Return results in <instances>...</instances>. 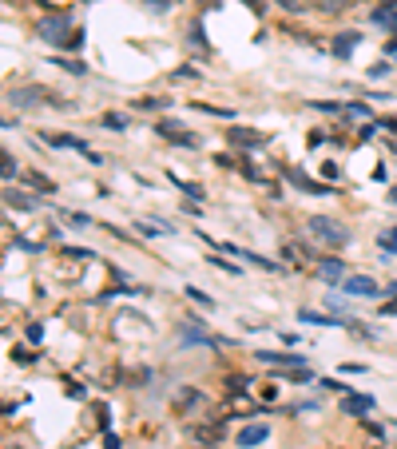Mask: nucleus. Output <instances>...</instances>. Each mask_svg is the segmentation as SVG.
Instances as JSON below:
<instances>
[{
  "instance_id": "obj_5",
  "label": "nucleus",
  "mask_w": 397,
  "mask_h": 449,
  "mask_svg": "<svg viewBox=\"0 0 397 449\" xmlns=\"http://www.w3.org/2000/svg\"><path fill=\"white\" fill-rule=\"evenodd\" d=\"M9 100L16 104V108H32V104L48 100V88H40V84H32V88H12Z\"/></svg>"
},
{
  "instance_id": "obj_18",
  "label": "nucleus",
  "mask_w": 397,
  "mask_h": 449,
  "mask_svg": "<svg viewBox=\"0 0 397 449\" xmlns=\"http://www.w3.org/2000/svg\"><path fill=\"white\" fill-rule=\"evenodd\" d=\"M64 255H68V259H91V250H76V247H68Z\"/></svg>"
},
{
  "instance_id": "obj_1",
  "label": "nucleus",
  "mask_w": 397,
  "mask_h": 449,
  "mask_svg": "<svg viewBox=\"0 0 397 449\" xmlns=\"http://www.w3.org/2000/svg\"><path fill=\"white\" fill-rule=\"evenodd\" d=\"M310 235L322 239V243H334V247H342V243L350 239V231L337 219H326V215H314V219H310Z\"/></svg>"
},
{
  "instance_id": "obj_3",
  "label": "nucleus",
  "mask_w": 397,
  "mask_h": 449,
  "mask_svg": "<svg viewBox=\"0 0 397 449\" xmlns=\"http://www.w3.org/2000/svg\"><path fill=\"white\" fill-rule=\"evenodd\" d=\"M258 358L267 366H294V370H306V358L302 354H290V350H262Z\"/></svg>"
},
{
  "instance_id": "obj_16",
  "label": "nucleus",
  "mask_w": 397,
  "mask_h": 449,
  "mask_svg": "<svg viewBox=\"0 0 397 449\" xmlns=\"http://www.w3.org/2000/svg\"><path fill=\"white\" fill-rule=\"evenodd\" d=\"M381 247H386V250H397V231H386V235H381Z\"/></svg>"
},
{
  "instance_id": "obj_21",
  "label": "nucleus",
  "mask_w": 397,
  "mask_h": 449,
  "mask_svg": "<svg viewBox=\"0 0 397 449\" xmlns=\"http://www.w3.org/2000/svg\"><path fill=\"white\" fill-rule=\"evenodd\" d=\"M28 338L40 342V338H44V326H36V322H32V326H28Z\"/></svg>"
},
{
  "instance_id": "obj_11",
  "label": "nucleus",
  "mask_w": 397,
  "mask_h": 449,
  "mask_svg": "<svg viewBox=\"0 0 397 449\" xmlns=\"http://www.w3.org/2000/svg\"><path fill=\"white\" fill-rule=\"evenodd\" d=\"M290 183H294V187H302V191H310V195H326V187H322V183H314V179H306L302 171H290Z\"/></svg>"
},
{
  "instance_id": "obj_8",
  "label": "nucleus",
  "mask_w": 397,
  "mask_h": 449,
  "mask_svg": "<svg viewBox=\"0 0 397 449\" xmlns=\"http://www.w3.org/2000/svg\"><path fill=\"white\" fill-rule=\"evenodd\" d=\"M374 409V398L369 394H346L342 398V414H369Z\"/></svg>"
},
{
  "instance_id": "obj_23",
  "label": "nucleus",
  "mask_w": 397,
  "mask_h": 449,
  "mask_svg": "<svg viewBox=\"0 0 397 449\" xmlns=\"http://www.w3.org/2000/svg\"><path fill=\"white\" fill-rule=\"evenodd\" d=\"M386 314H397V299H393V302H389V306H386Z\"/></svg>"
},
{
  "instance_id": "obj_7",
  "label": "nucleus",
  "mask_w": 397,
  "mask_h": 449,
  "mask_svg": "<svg viewBox=\"0 0 397 449\" xmlns=\"http://www.w3.org/2000/svg\"><path fill=\"white\" fill-rule=\"evenodd\" d=\"M318 275H322L326 282H334V287L337 282H346V267H342V259H322L318 262Z\"/></svg>"
},
{
  "instance_id": "obj_6",
  "label": "nucleus",
  "mask_w": 397,
  "mask_h": 449,
  "mask_svg": "<svg viewBox=\"0 0 397 449\" xmlns=\"http://www.w3.org/2000/svg\"><path fill=\"white\" fill-rule=\"evenodd\" d=\"M267 438H270V426H247V429H238V449L262 445Z\"/></svg>"
},
{
  "instance_id": "obj_22",
  "label": "nucleus",
  "mask_w": 397,
  "mask_h": 449,
  "mask_svg": "<svg viewBox=\"0 0 397 449\" xmlns=\"http://www.w3.org/2000/svg\"><path fill=\"white\" fill-rule=\"evenodd\" d=\"M386 52H389V60H397V40H393V44H389V48H386Z\"/></svg>"
},
{
  "instance_id": "obj_14",
  "label": "nucleus",
  "mask_w": 397,
  "mask_h": 449,
  "mask_svg": "<svg viewBox=\"0 0 397 449\" xmlns=\"http://www.w3.org/2000/svg\"><path fill=\"white\" fill-rule=\"evenodd\" d=\"M104 123H108L111 131H123V128H128V120H123V116H111V111L104 116Z\"/></svg>"
},
{
  "instance_id": "obj_20",
  "label": "nucleus",
  "mask_w": 397,
  "mask_h": 449,
  "mask_svg": "<svg viewBox=\"0 0 397 449\" xmlns=\"http://www.w3.org/2000/svg\"><path fill=\"white\" fill-rule=\"evenodd\" d=\"M346 111H350V116H369V108H366V104H350Z\"/></svg>"
},
{
  "instance_id": "obj_19",
  "label": "nucleus",
  "mask_w": 397,
  "mask_h": 449,
  "mask_svg": "<svg viewBox=\"0 0 397 449\" xmlns=\"http://www.w3.org/2000/svg\"><path fill=\"white\" fill-rule=\"evenodd\" d=\"M386 72H389V64H374V68H369V76H374V80H381Z\"/></svg>"
},
{
  "instance_id": "obj_13",
  "label": "nucleus",
  "mask_w": 397,
  "mask_h": 449,
  "mask_svg": "<svg viewBox=\"0 0 397 449\" xmlns=\"http://www.w3.org/2000/svg\"><path fill=\"white\" fill-rule=\"evenodd\" d=\"M230 140L242 143V148H258V143H262V135H255L250 128H235V131H230Z\"/></svg>"
},
{
  "instance_id": "obj_25",
  "label": "nucleus",
  "mask_w": 397,
  "mask_h": 449,
  "mask_svg": "<svg viewBox=\"0 0 397 449\" xmlns=\"http://www.w3.org/2000/svg\"><path fill=\"white\" fill-rule=\"evenodd\" d=\"M389 32H393V36H397V16H393V21H389Z\"/></svg>"
},
{
  "instance_id": "obj_10",
  "label": "nucleus",
  "mask_w": 397,
  "mask_h": 449,
  "mask_svg": "<svg viewBox=\"0 0 397 449\" xmlns=\"http://www.w3.org/2000/svg\"><path fill=\"white\" fill-rule=\"evenodd\" d=\"M4 199H9V207H20V211H36L40 207L32 195H24V191H12V187H9V195H4Z\"/></svg>"
},
{
  "instance_id": "obj_24",
  "label": "nucleus",
  "mask_w": 397,
  "mask_h": 449,
  "mask_svg": "<svg viewBox=\"0 0 397 449\" xmlns=\"http://www.w3.org/2000/svg\"><path fill=\"white\" fill-rule=\"evenodd\" d=\"M389 294H393V299H397V279H393V282H389Z\"/></svg>"
},
{
  "instance_id": "obj_15",
  "label": "nucleus",
  "mask_w": 397,
  "mask_h": 449,
  "mask_svg": "<svg viewBox=\"0 0 397 449\" xmlns=\"http://www.w3.org/2000/svg\"><path fill=\"white\" fill-rule=\"evenodd\" d=\"M187 294H191V299H195V302H203V306H207V310L215 306V302H211L207 294H203V290H195V287H187Z\"/></svg>"
},
{
  "instance_id": "obj_17",
  "label": "nucleus",
  "mask_w": 397,
  "mask_h": 449,
  "mask_svg": "<svg viewBox=\"0 0 397 449\" xmlns=\"http://www.w3.org/2000/svg\"><path fill=\"white\" fill-rule=\"evenodd\" d=\"M12 175H16V160H12V155H4V179H12Z\"/></svg>"
},
{
  "instance_id": "obj_4",
  "label": "nucleus",
  "mask_w": 397,
  "mask_h": 449,
  "mask_svg": "<svg viewBox=\"0 0 397 449\" xmlns=\"http://www.w3.org/2000/svg\"><path fill=\"white\" fill-rule=\"evenodd\" d=\"M64 32H68V16H52V21L40 24V36H44L48 44H56V48H64V40H68Z\"/></svg>"
},
{
  "instance_id": "obj_2",
  "label": "nucleus",
  "mask_w": 397,
  "mask_h": 449,
  "mask_svg": "<svg viewBox=\"0 0 397 449\" xmlns=\"http://www.w3.org/2000/svg\"><path fill=\"white\" fill-rule=\"evenodd\" d=\"M342 290H346L350 299H377L381 290H377V282L369 279V275H350L346 282H342Z\"/></svg>"
},
{
  "instance_id": "obj_12",
  "label": "nucleus",
  "mask_w": 397,
  "mask_h": 449,
  "mask_svg": "<svg viewBox=\"0 0 397 449\" xmlns=\"http://www.w3.org/2000/svg\"><path fill=\"white\" fill-rule=\"evenodd\" d=\"M298 322H314V326H346L342 318H326V314H314V310H302Z\"/></svg>"
},
{
  "instance_id": "obj_9",
  "label": "nucleus",
  "mask_w": 397,
  "mask_h": 449,
  "mask_svg": "<svg viewBox=\"0 0 397 449\" xmlns=\"http://www.w3.org/2000/svg\"><path fill=\"white\" fill-rule=\"evenodd\" d=\"M357 40H362V32H342V36H334V56H350V52L357 48Z\"/></svg>"
}]
</instances>
